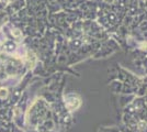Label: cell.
<instances>
[{
    "instance_id": "1",
    "label": "cell",
    "mask_w": 147,
    "mask_h": 132,
    "mask_svg": "<svg viewBox=\"0 0 147 132\" xmlns=\"http://www.w3.org/2000/svg\"><path fill=\"white\" fill-rule=\"evenodd\" d=\"M13 33H14V35H20V32H18V30H16Z\"/></svg>"
}]
</instances>
